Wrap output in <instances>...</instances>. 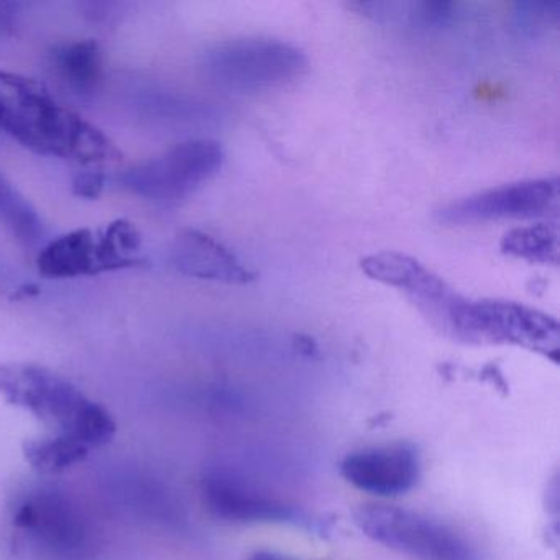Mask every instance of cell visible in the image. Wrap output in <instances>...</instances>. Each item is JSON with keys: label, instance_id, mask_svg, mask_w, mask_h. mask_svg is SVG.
I'll return each instance as SVG.
<instances>
[{"label": "cell", "instance_id": "cell-1", "mask_svg": "<svg viewBox=\"0 0 560 560\" xmlns=\"http://www.w3.org/2000/svg\"><path fill=\"white\" fill-rule=\"evenodd\" d=\"M0 130L37 155L113 165L122 152L93 124L61 106L40 81L0 70Z\"/></svg>", "mask_w": 560, "mask_h": 560}, {"label": "cell", "instance_id": "cell-2", "mask_svg": "<svg viewBox=\"0 0 560 560\" xmlns=\"http://www.w3.org/2000/svg\"><path fill=\"white\" fill-rule=\"evenodd\" d=\"M0 398L88 448L103 447L116 435V421L104 406L45 366L0 363Z\"/></svg>", "mask_w": 560, "mask_h": 560}, {"label": "cell", "instance_id": "cell-3", "mask_svg": "<svg viewBox=\"0 0 560 560\" xmlns=\"http://www.w3.org/2000/svg\"><path fill=\"white\" fill-rule=\"evenodd\" d=\"M201 65L206 77L224 90L260 93L293 83L306 71L307 58L287 42L247 37L215 44Z\"/></svg>", "mask_w": 560, "mask_h": 560}, {"label": "cell", "instance_id": "cell-4", "mask_svg": "<svg viewBox=\"0 0 560 560\" xmlns=\"http://www.w3.org/2000/svg\"><path fill=\"white\" fill-rule=\"evenodd\" d=\"M353 521L369 539L415 560H481L464 534L418 511L362 504L353 511Z\"/></svg>", "mask_w": 560, "mask_h": 560}, {"label": "cell", "instance_id": "cell-5", "mask_svg": "<svg viewBox=\"0 0 560 560\" xmlns=\"http://www.w3.org/2000/svg\"><path fill=\"white\" fill-rule=\"evenodd\" d=\"M445 330L465 342L514 343L553 359L559 353L557 320L513 301L464 298Z\"/></svg>", "mask_w": 560, "mask_h": 560}, {"label": "cell", "instance_id": "cell-6", "mask_svg": "<svg viewBox=\"0 0 560 560\" xmlns=\"http://www.w3.org/2000/svg\"><path fill=\"white\" fill-rule=\"evenodd\" d=\"M224 159V150L215 140H189L155 159L129 166L117 182L126 191L149 201H182L214 178Z\"/></svg>", "mask_w": 560, "mask_h": 560}, {"label": "cell", "instance_id": "cell-7", "mask_svg": "<svg viewBox=\"0 0 560 560\" xmlns=\"http://www.w3.org/2000/svg\"><path fill=\"white\" fill-rule=\"evenodd\" d=\"M202 500L218 520L238 524H288L311 533H326L323 521L296 504L267 493L234 468L215 465L201 480Z\"/></svg>", "mask_w": 560, "mask_h": 560}, {"label": "cell", "instance_id": "cell-8", "mask_svg": "<svg viewBox=\"0 0 560 560\" xmlns=\"http://www.w3.org/2000/svg\"><path fill=\"white\" fill-rule=\"evenodd\" d=\"M559 199V179H523L467 196L439 209L442 224L468 225L506 219H533L546 215Z\"/></svg>", "mask_w": 560, "mask_h": 560}, {"label": "cell", "instance_id": "cell-9", "mask_svg": "<svg viewBox=\"0 0 560 560\" xmlns=\"http://www.w3.org/2000/svg\"><path fill=\"white\" fill-rule=\"evenodd\" d=\"M14 521L32 542L57 559L80 560L90 549L86 521L60 491L44 488L25 494Z\"/></svg>", "mask_w": 560, "mask_h": 560}, {"label": "cell", "instance_id": "cell-10", "mask_svg": "<svg viewBox=\"0 0 560 560\" xmlns=\"http://www.w3.org/2000/svg\"><path fill=\"white\" fill-rule=\"evenodd\" d=\"M366 277L405 291L432 319L447 327L455 307L464 298L455 293L441 277L432 273L416 258L398 252H380L360 261Z\"/></svg>", "mask_w": 560, "mask_h": 560}, {"label": "cell", "instance_id": "cell-11", "mask_svg": "<svg viewBox=\"0 0 560 560\" xmlns=\"http://www.w3.org/2000/svg\"><path fill=\"white\" fill-rule=\"evenodd\" d=\"M340 475L357 490L376 497H398L418 483L421 458L408 442L363 448L343 458Z\"/></svg>", "mask_w": 560, "mask_h": 560}, {"label": "cell", "instance_id": "cell-12", "mask_svg": "<svg viewBox=\"0 0 560 560\" xmlns=\"http://www.w3.org/2000/svg\"><path fill=\"white\" fill-rule=\"evenodd\" d=\"M168 260L179 273L199 280L228 284H247L255 280L254 271L228 247L198 229H183L175 235Z\"/></svg>", "mask_w": 560, "mask_h": 560}, {"label": "cell", "instance_id": "cell-13", "mask_svg": "<svg viewBox=\"0 0 560 560\" xmlns=\"http://www.w3.org/2000/svg\"><path fill=\"white\" fill-rule=\"evenodd\" d=\"M37 267L51 280L94 277L109 271L97 229H77L48 242L38 252Z\"/></svg>", "mask_w": 560, "mask_h": 560}, {"label": "cell", "instance_id": "cell-14", "mask_svg": "<svg viewBox=\"0 0 560 560\" xmlns=\"http://www.w3.org/2000/svg\"><path fill=\"white\" fill-rule=\"evenodd\" d=\"M51 70L81 100L93 97L103 83L104 55L94 40H74L51 48Z\"/></svg>", "mask_w": 560, "mask_h": 560}, {"label": "cell", "instance_id": "cell-15", "mask_svg": "<svg viewBox=\"0 0 560 560\" xmlns=\"http://www.w3.org/2000/svg\"><path fill=\"white\" fill-rule=\"evenodd\" d=\"M0 222L22 242L34 247L45 235L44 221L32 202L0 173Z\"/></svg>", "mask_w": 560, "mask_h": 560}, {"label": "cell", "instance_id": "cell-16", "mask_svg": "<svg viewBox=\"0 0 560 560\" xmlns=\"http://www.w3.org/2000/svg\"><path fill=\"white\" fill-rule=\"evenodd\" d=\"M501 252L511 257L537 264H557L559 260V232L556 225L533 224L506 232L501 238Z\"/></svg>", "mask_w": 560, "mask_h": 560}, {"label": "cell", "instance_id": "cell-17", "mask_svg": "<svg viewBox=\"0 0 560 560\" xmlns=\"http://www.w3.org/2000/svg\"><path fill=\"white\" fill-rule=\"evenodd\" d=\"M24 452L25 458L35 470L58 474L83 462L90 455L91 448L73 439L54 434L28 441Z\"/></svg>", "mask_w": 560, "mask_h": 560}, {"label": "cell", "instance_id": "cell-18", "mask_svg": "<svg viewBox=\"0 0 560 560\" xmlns=\"http://www.w3.org/2000/svg\"><path fill=\"white\" fill-rule=\"evenodd\" d=\"M560 19L559 2H516L513 5V24L521 34L533 35Z\"/></svg>", "mask_w": 560, "mask_h": 560}, {"label": "cell", "instance_id": "cell-19", "mask_svg": "<svg viewBox=\"0 0 560 560\" xmlns=\"http://www.w3.org/2000/svg\"><path fill=\"white\" fill-rule=\"evenodd\" d=\"M409 21L419 27H444L451 24L457 15V4L454 2H416L409 5Z\"/></svg>", "mask_w": 560, "mask_h": 560}, {"label": "cell", "instance_id": "cell-20", "mask_svg": "<svg viewBox=\"0 0 560 560\" xmlns=\"http://www.w3.org/2000/svg\"><path fill=\"white\" fill-rule=\"evenodd\" d=\"M107 186V176L103 172H83L78 173L73 179V195L81 199L100 198Z\"/></svg>", "mask_w": 560, "mask_h": 560}, {"label": "cell", "instance_id": "cell-21", "mask_svg": "<svg viewBox=\"0 0 560 560\" xmlns=\"http://www.w3.org/2000/svg\"><path fill=\"white\" fill-rule=\"evenodd\" d=\"M247 560H300L287 553L275 552V550H255Z\"/></svg>", "mask_w": 560, "mask_h": 560}]
</instances>
